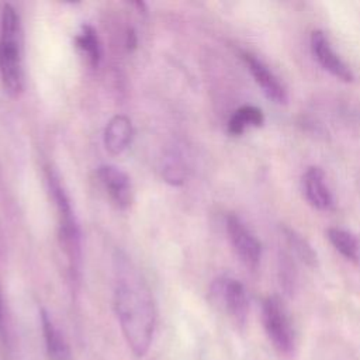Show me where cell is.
<instances>
[{
  "mask_svg": "<svg viewBox=\"0 0 360 360\" xmlns=\"http://www.w3.org/2000/svg\"><path fill=\"white\" fill-rule=\"evenodd\" d=\"M114 311L124 339L136 357H143L150 347L156 309L152 292L138 270L121 253L114 257Z\"/></svg>",
  "mask_w": 360,
  "mask_h": 360,
  "instance_id": "obj_1",
  "label": "cell"
},
{
  "mask_svg": "<svg viewBox=\"0 0 360 360\" xmlns=\"http://www.w3.org/2000/svg\"><path fill=\"white\" fill-rule=\"evenodd\" d=\"M0 79L8 94L17 96L22 90L20 17L10 4L3 7L0 18Z\"/></svg>",
  "mask_w": 360,
  "mask_h": 360,
  "instance_id": "obj_2",
  "label": "cell"
},
{
  "mask_svg": "<svg viewBox=\"0 0 360 360\" xmlns=\"http://www.w3.org/2000/svg\"><path fill=\"white\" fill-rule=\"evenodd\" d=\"M48 186L51 195L55 201V207L58 211V221H59V243L63 249V253L66 256L69 271L72 277L75 278L79 273L80 267V257H82V249H80V231L79 225L76 222L69 197L65 193L63 186L60 184L59 176L53 170H48Z\"/></svg>",
  "mask_w": 360,
  "mask_h": 360,
  "instance_id": "obj_3",
  "label": "cell"
},
{
  "mask_svg": "<svg viewBox=\"0 0 360 360\" xmlns=\"http://www.w3.org/2000/svg\"><path fill=\"white\" fill-rule=\"evenodd\" d=\"M262 322L273 347L288 354L295 346V333L288 312L277 295H269L262 304Z\"/></svg>",
  "mask_w": 360,
  "mask_h": 360,
  "instance_id": "obj_4",
  "label": "cell"
},
{
  "mask_svg": "<svg viewBox=\"0 0 360 360\" xmlns=\"http://www.w3.org/2000/svg\"><path fill=\"white\" fill-rule=\"evenodd\" d=\"M212 302L235 323L242 326L248 318L249 300L243 284L231 277H221L211 285Z\"/></svg>",
  "mask_w": 360,
  "mask_h": 360,
  "instance_id": "obj_5",
  "label": "cell"
},
{
  "mask_svg": "<svg viewBox=\"0 0 360 360\" xmlns=\"http://www.w3.org/2000/svg\"><path fill=\"white\" fill-rule=\"evenodd\" d=\"M226 232L239 260L255 270L262 259V245L246 224L235 214L226 217Z\"/></svg>",
  "mask_w": 360,
  "mask_h": 360,
  "instance_id": "obj_6",
  "label": "cell"
},
{
  "mask_svg": "<svg viewBox=\"0 0 360 360\" xmlns=\"http://www.w3.org/2000/svg\"><path fill=\"white\" fill-rule=\"evenodd\" d=\"M309 46H311V52H312L315 60L322 66L323 70H326L328 73H330L332 76H335L336 79H339L342 82H346V83L353 82L354 75H353L352 69L336 53V51L333 49V46L329 42L325 32H322L319 30L312 31L311 38H309Z\"/></svg>",
  "mask_w": 360,
  "mask_h": 360,
  "instance_id": "obj_7",
  "label": "cell"
},
{
  "mask_svg": "<svg viewBox=\"0 0 360 360\" xmlns=\"http://www.w3.org/2000/svg\"><path fill=\"white\" fill-rule=\"evenodd\" d=\"M242 58L264 96L276 104H285L288 100L287 89L284 83L274 75V72L262 59L250 52H243Z\"/></svg>",
  "mask_w": 360,
  "mask_h": 360,
  "instance_id": "obj_8",
  "label": "cell"
},
{
  "mask_svg": "<svg viewBox=\"0 0 360 360\" xmlns=\"http://www.w3.org/2000/svg\"><path fill=\"white\" fill-rule=\"evenodd\" d=\"M97 174L112 202L118 208L129 207L132 201V187L127 173L117 166L103 165L98 167Z\"/></svg>",
  "mask_w": 360,
  "mask_h": 360,
  "instance_id": "obj_9",
  "label": "cell"
},
{
  "mask_svg": "<svg viewBox=\"0 0 360 360\" xmlns=\"http://www.w3.org/2000/svg\"><path fill=\"white\" fill-rule=\"evenodd\" d=\"M302 190L307 201L319 211L333 207V195L326 183L323 170L319 166H309L302 174Z\"/></svg>",
  "mask_w": 360,
  "mask_h": 360,
  "instance_id": "obj_10",
  "label": "cell"
},
{
  "mask_svg": "<svg viewBox=\"0 0 360 360\" xmlns=\"http://www.w3.org/2000/svg\"><path fill=\"white\" fill-rule=\"evenodd\" d=\"M39 318H41V328H42V336L45 342V352H46L48 360H72L73 359L72 349L68 340L65 339L63 333L53 323L49 314L45 309H41Z\"/></svg>",
  "mask_w": 360,
  "mask_h": 360,
  "instance_id": "obj_11",
  "label": "cell"
},
{
  "mask_svg": "<svg viewBox=\"0 0 360 360\" xmlns=\"http://www.w3.org/2000/svg\"><path fill=\"white\" fill-rule=\"evenodd\" d=\"M134 128L131 120L125 115L112 117L104 129L105 149L112 155L122 153L131 143Z\"/></svg>",
  "mask_w": 360,
  "mask_h": 360,
  "instance_id": "obj_12",
  "label": "cell"
},
{
  "mask_svg": "<svg viewBox=\"0 0 360 360\" xmlns=\"http://www.w3.org/2000/svg\"><path fill=\"white\" fill-rule=\"evenodd\" d=\"M326 236L332 246L347 260L359 262L360 260V239L353 232L339 228L330 226L326 229Z\"/></svg>",
  "mask_w": 360,
  "mask_h": 360,
  "instance_id": "obj_13",
  "label": "cell"
},
{
  "mask_svg": "<svg viewBox=\"0 0 360 360\" xmlns=\"http://www.w3.org/2000/svg\"><path fill=\"white\" fill-rule=\"evenodd\" d=\"M264 122L263 111L256 105L239 107L228 121V132L231 135H240L250 127H262Z\"/></svg>",
  "mask_w": 360,
  "mask_h": 360,
  "instance_id": "obj_14",
  "label": "cell"
},
{
  "mask_svg": "<svg viewBox=\"0 0 360 360\" xmlns=\"http://www.w3.org/2000/svg\"><path fill=\"white\" fill-rule=\"evenodd\" d=\"M75 41H76L77 48L86 55L89 63L93 68L98 66V62L101 58V51H100V44H98L96 31L89 25H83L80 32L76 35Z\"/></svg>",
  "mask_w": 360,
  "mask_h": 360,
  "instance_id": "obj_15",
  "label": "cell"
},
{
  "mask_svg": "<svg viewBox=\"0 0 360 360\" xmlns=\"http://www.w3.org/2000/svg\"><path fill=\"white\" fill-rule=\"evenodd\" d=\"M283 233L284 238L287 240V243L290 245V248L295 252V255L307 264L314 266L316 263V255L312 249V246L308 243V240L305 238H302V235H300L298 232H295L291 228H283Z\"/></svg>",
  "mask_w": 360,
  "mask_h": 360,
  "instance_id": "obj_16",
  "label": "cell"
},
{
  "mask_svg": "<svg viewBox=\"0 0 360 360\" xmlns=\"http://www.w3.org/2000/svg\"><path fill=\"white\" fill-rule=\"evenodd\" d=\"M163 176H165L166 181H169L170 184H174V186L181 184L184 181L186 169H184L181 159L177 155L169 156V159L166 160L165 169H163Z\"/></svg>",
  "mask_w": 360,
  "mask_h": 360,
  "instance_id": "obj_17",
  "label": "cell"
},
{
  "mask_svg": "<svg viewBox=\"0 0 360 360\" xmlns=\"http://www.w3.org/2000/svg\"><path fill=\"white\" fill-rule=\"evenodd\" d=\"M0 339L3 342H7V318H6V309H4L1 290H0Z\"/></svg>",
  "mask_w": 360,
  "mask_h": 360,
  "instance_id": "obj_18",
  "label": "cell"
}]
</instances>
